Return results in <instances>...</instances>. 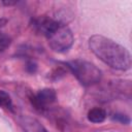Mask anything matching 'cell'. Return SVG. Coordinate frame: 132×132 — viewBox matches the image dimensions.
Instances as JSON below:
<instances>
[{"mask_svg": "<svg viewBox=\"0 0 132 132\" xmlns=\"http://www.w3.org/2000/svg\"><path fill=\"white\" fill-rule=\"evenodd\" d=\"M91 52L103 63L117 70H128L131 67L129 51L118 42L102 35H93L89 39Z\"/></svg>", "mask_w": 132, "mask_h": 132, "instance_id": "6da1fadb", "label": "cell"}, {"mask_svg": "<svg viewBox=\"0 0 132 132\" xmlns=\"http://www.w3.org/2000/svg\"><path fill=\"white\" fill-rule=\"evenodd\" d=\"M66 65L77 80L84 86H93L101 80V70L89 61L76 59L69 61Z\"/></svg>", "mask_w": 132, "mask_h": 132, "instance_id": "7a4b0ae2", "label": "cell"}, {"mask_svg": "<svg viewBox=\"0 0 132 132\" xmlns=\"http://www.w3.org/2000/svg\"><path fill=\"white\" fill-rule=\"evenodd\" d=\"M46 38L52 50L57 53H64L68 51L74 41L71 30L64 24H60L46 36Z\"/></svg>", "mask_w": 132, "mask_h": 132, "instance_id": "3957f363", "label": "cell"}, {"mask_svg": "<svg viewBox=\"0 0 132 132\" xmlns=\"http://www.w3.org/2000/svg\"><path fill=\"white\" fill-rule=\"evenodd\" d=\"M56 92L53 89H42L31 97V102L36 109L43 110L56 101Z\"/></svg>", "mask_w": 132, "mask_h": 132, "instance_id": "277c9868", "label": "cell"}, {"mask_svg": "<svg viewBox=\"0 0 132 132\" xmlns=\"http://www.w3.org/2000/svg\"><path fill=\"white\" fill-rule=\"evenodd\" d=\"M60 24H62L60 21L58 20H55L51 16H39L37 19H35L33 21V26L34 28L39 32L41 33L42 35H44L45 37L51 33L53 32Z\"/></svg>", "mask_w": 132, "mask_h": 132, "instance_id": "5b68a950", "label": "cell"}, {"mask_svg": "<svg viewBox=\"0 0 132 132\" xmlns=\"http://www.w3.org/2000/svg\"><path fill=\"white\" fill-rule=\"evenodd\" d=\"M20 124L25 132H47L38 120L30 116H22L20 118Z\"/></svg>", "mask_w": 132, "mask_h": 132, "instance_id": "8992f818", "label": "cell"}, {"mask_svg": "<svg viewBox=\"0 0 132 132\" xmlns=\"http://www.w3.org/2000/svg\"><path fill=\"white\" fill-rule=\"evenodd\" d=\"M106 111L101 107H94L88 112V120L92 123H102L106 119Z\"/></svg>", "mask_w": 132, "mask_h": 132, "instance_id": "52a82bcc", "label": "cell"}, {"mask_svg": "<svg viewBox=\"0 0 132 132\" xmlns=\"http://www.w3.org/2000/svg\"><path fill=\"white\" fill-rule=\"evenodd\" d=\"M11 99L10 96L3 90H0V107H10Z\"/></svg>", "mask_w": 132, "mask_h": 132, "instance_id": "ba28073f", "label": "cell"}, {"mask_svg": "<svg viewBox=\"0 0 132 132\" xmlns=\"http://www.w3.org/2000/svg\"><path fill=\"white\" fill-rule=\"evenodd\" d=\"M10 44V38L4 34L0 32V53H2L3 51H5Z\"/></svg>", "mask_w": 132, "mask_h": 132, "instance_id": "9c48e42d", "label": "cell"}, {"mask_svg": "<svg viewBox=\"0 0 132 132\" xmlns=\"http://www.w3.org/2000/svg\"><path fill=\"white\" fill-rule=\"evenodd\" d=\"M6 23V21L5 20H3V19H0V28L2 27V26H4V24Z\"/></svg>", "mask_w": 132, "mask_h": 132, "instance_id": "30bf717a", "label": "cell"}]
</instances>
